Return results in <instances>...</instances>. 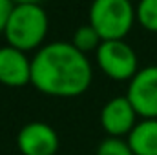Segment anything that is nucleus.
Listing matches in <instances>:
<instances>
[{"instance_id": "obj_12", "label": "nucleus", "mask_w": 157, "mask_h": 155, "mask_svg": "<svg viewBox=\"0 0 157 155\" xmlns=\"http://www.w3.org/2000/svg\"><path fill=\"white\" fill-rule=\"evenodd\" d=\"M97 155H135V153L132 152L128 141H124L121 137H106L99 144Z\"/></svg>"}, {"instance_id": "obj_3", "label": "nucleus", "mask_w": 157, "mask_h": 155, "mask_svg": "<svg viewBox=\"0 0 157 155\" xmlns=\"http://www.w3.org/2000/svg\"><path fill=\"white\" fill-rule=\"evenodd\" d=\"M88 18L102 40H124L137 20V13L132 0H93Z\"/></svg>"}, {"instance_id": "obj_4", "label": "nucleus", "mask_w": 157, "mask_h": 155, "mask_svg": "<svg viewBox=\"0 0 157 155\" xmlns=\"http://www.w3.org/2000/svg\"><path fill=\"white\" fill-rule=\"evenodd\" d=\"M99 70L112 80H132L139 68V59L133 47L124 40H102L95 51Z\"/></svg>"}, {"instance_id": "obj_13", "label": "nucleus", "mask_w": 157, "mask_h": 155, "mask_svg": "<svg viewBox=\"0 0 157 155\" xmlns=\"http://www.w3.org/2000/svg\"><path fill=\"white\" fill-rule=\"evenodd\" d=\"M13 7H15L13 0H0V33H4L6 24H7V18H9Z\"/></svg>"}, {"instance_id": "obj_11", "label": "nucleus", "mask_w": 157, "mask_h": 155, "mask_svg": "<svg viewBox=\"0 0 157 155\" xmlns=\"http://www.w3.org/2000/svg\"><path fill=\"white\" fill-rule=\"evenodd\" d=\"M135 13H137V22L146 31L157 33V0H139Z\"/></svg>"}, {"instance_id": "obj_7", "label": "nucleus", "mask_w": 157, "mask_h": 155, "mask_svg": "<svg viewBox=\"0 0 157 155\" xmlns=\"http://www.w3.org/2000/svg\"><path fill=\"white\" fill-rule=\"evenodd\" d=\"M17 146L22 155H55L59 150V135L46 122H28L17 135Z\"/></svg>"}, {"instance_id": "obj_2", "label": "nucleus", "mask_w": 157, "mask_h": 155, "mask_svg": "<svg viewBox=\"0 0 157 155\" xmlns=\"http://www.w3.org/2000/svg\"><path fill=\"white\" fill-rule=\"evenodd\" d=\"M49 31V18L44 7L40 6H15L6 29L4 37L7 40V46H13L24 53L28 51H39L42 42L48 37Z\"/></svg>"}, {"instance_id": "obj_8", "label": "nucleus", "mask_w": 157, "mask_h": 155, "mask_svg": "<svg viewBox=\"0 0 157 155\" xmlns=\"http://www.w3.org/2000/svg\"><path fill=\"white\" fill-rule=\"evenodd\" d=\"M0 84L7 88H24L31 84V60L13 46L0 47Z\"/></svg>"}, {"instance_id": "obj_9", "label": "nucleus", "mask_w": 157, "mask_h": 155, "mask_svg": "<svg viewBox=\"0 0 157 155\" xmlns=\"http://www.w3.org/2000/svg\"><path fill=\"white\" fill-rule=\"evenodd\" d=\"M126 141L135 155H157V119L139 120Z\"/></svg>"}, {"instance_id": "obj_10", "label": "nucleus", "mask_w": 157, "mask_h": 155, "mask_svg": "<svg viewBox=\"0 0 157 155\" xmlns=\"http://www.w3.org/2000/svg\"><path fill=\"white\" fill-rule=\"evenodd\" d=\"M71 44L77 47L80 53L88 55V53H95L99 49V46L102 44V39L99 37V33L90 24H86V26H80L77 31L73 33Z\"/></svg>"}, {"instance_id": "obj_5", "label": "nucleus", "mask_w": 157, "mask_h": 155, "mask_svg": "<svg viewBox=\"0 0 157 155\" xmlns=\"http://www.w3.org/2000/svg\"><path fill=\"white\" fill-rule=\"evenodd\" d=\"M126 97L141 119H157V66L141 68L128 82Z\"/></svg>"}, {"instance_id": "obj_14", "label": "nucleus", "mask_w": 157, "mask_h": 155, "mask_svg": "<svg viewBox=\"0 0 157 155\" xmlns=\"http://www.w3.org/2000/svg\"><path fill=\"white\" fill-rule=\"evenodd\" d=\"M44 0H13L15 6H40Z\"/></svg>"}, {"instance_id": "obj_1", "label": "nucleus", "mask_w": 157, "mask_h": 155, "mask_svg": "<svg viewBox=\"0 0 157 155\" xmlns=\"http://www.w3.org/2000/svg\"><path fill=\"white\" fill-rule=\"evenodd\" d=\"M93 66L88 55L71 42H49L31 59V84L40 93L59 99H73L88 91Z\"/></svg>"}, {"instance_id": "obj_6", "label": "nucleus", "mask_w": 157, "mask_h": 155, "mask_svg": "<svg viewBox=\"0 0 157 155\" xmlns=\"http://www.w3.org/2000/svg\"><path fill=\"white\" fill-rule=\"evenodd\" d=\"M137 112L128 100V97H113L101 110V126L108 137H128L135 128Z\"/></svg>"}]
</instances>
